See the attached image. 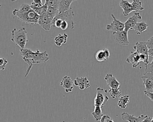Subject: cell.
<instances>
[{"label": "cell", "instance_id": "19", "mask_svg": "<svg viewBox=\"0 0 153 122\" xmlns=\"http://www.w3.org/2000/svg\"><path fill=\"white\" fill-rule=\"evenodd\" d=\"M68 35L66 33L59 34L54 38L55 44L57 47H61L63 44H65L68 40Z\"/></svg>", "mask_w": 153, "mask_h": 122}, {"label": "cell", "instance_id": "30", "mask_svg": "<svg viewBox=\"0 0 153 122\" xmlns=\"http://www.w3.org/2000/svg\"><path fill=\"white\" fill-rule=\"evenodd\" d=\"M63 21V20L60 18L55 17L53 20V27H56L60 28Z\"/></svg>", "mask_w": 153, "mask_h": 122}, {"label": "cell", "instance_id": "5", "mask_svg": "<svg viewBox=\"0 0 153 122\" xmlns=\"http://www.w3.org/2000/svg\"><path fill=\"white\" fill-rule=\"evenodd\" d=\"M74 13L72 9L70 8L69 10L64 12H59L58 15L56 16V18H60L63 20H65L67 21L69 24V27L71 30L74 29L75 23L73 21Z\"/></svg>", "mask_w": 153, "mask_h": 122}, {"label": "cell", "instance_id": "10", "mask_svg": "<svg viewBox=\"0 0 153 122\" xmlns=\"http://www.w3.org/2000/svg\"><path fill=\"white\" fill-rule=\"evenodd\" d=\"M74 84L76 87H78L81 90L88 89L91 87L90 81L87 77H76L74 80Z\"/></svg>", "mask_w": 153, "mask_h": 122}, {"label": "cell", "instance_id": "39", "mask_svg": "<svg viewBox=\"0 0 153 122\" xmlns=\"http://www.w3.org/2000/svg\"><path fill=\"white\" fill-rule=\"evenodd\" d=\"M32 2L35 4H44L42 0H33Z\"/></svg>", "mask_w": 153, "mask_h": 122}, {"label": "cell", "instance_id": "38", "mask_svg": "<svg viewBox=\"0 0 153 122\" xmlns=\"http://www.w3.org/2000/svg\"><path fill=\"white\" fill-rule=\"evenodd\" d=\"M144 94L153 102V93L152 92H149V91L146 90L144 91Z\"/></svg>", "mask_w": 153, "mask_h": 122}, {"label": "cell", "instance_id": "31", "mask_svg": "<svg viewBox=\"0 0 153 122\" xmlns=\"http://www.w3.org/2000/svg\"><path fill=\"white\" fill-rule=\"evenodd\" d=\"M153 73V59L152 62L146 65L144 73Z\"/></svg>", "mask_w": 153, "mask_h": 122}, {"label": "cell", "instance_id": "37", "mask_svg": "<svg viewBox=\"0 0 153 122\" xmlns=\"http://www.w3.org/2000/svg\"><path fill=\"white\" fill-rule=\"evenodd\" d=\"M142 79L145 78H149L153 81V73H144L143 75L141 77Z\"/></svg>", "mask_w": 153, "mask_h": 122}, {"label": "cell", "instance_id": "41", "mask_svg": "<svg viewBox=\"0 0 153 122\" xmlns=\"http://www.w3.org/2000/svg\"><path fill=\"white\" fill-rule=\"evenodd\" d=\"M149 56H152L153 57V49H149V52H148Z\"/></svg>", "mask_w": 153, "mask_h": 122}, {"label": "cell", "instance_id": "35", "mask_svg": "<svg viewBox=\"0 0 153 122\" xmlns=\"http://www.w3.org/2000/svg\"><path fill=\"white\" fill-rule=\"evenodd\" d=\"M146 42V45L147 47L150 49H153V36L147 42Z\"/></svg>", "mask_w": 153, "mask_h": 122}, {"label": "cell", "instance_id": "28", "mask_svg": "<svg viewBox=\"0 0 153 122\" xmlns=\"http://www.w3.org/2000/svg\"><path fill=\"white\" fill-rule=\"evenodd\" d=\"M60 1L61 0H45V4H46L48 7H53L58 9Z\"/></svg>", "mask_w": 153, "mask_h": 122}, {"label": "cell", "instance_id": "34", "mask_svg": "<svg viewBox=\"0 0 153 122\" xmlns=\"http://www.w3.org/2000/svg\"><path fill=\"white\" fill-rule=\"evenodd\" d=\"M100 121V122H114L113 119L108 115H103Z\"/></svg>", "mask_w": 153, "mask_h": 122}, {"label": "cell", "instance_id": "9", "mask_svg": "<svg viewBox=\"0 0 153 122\" xmlns=\"http://www.w3.org/2000/svg\"><path fill=\"white\" fill-rule=\"evenodd\" d=\"M142 17L139 13H135L133 16L128 18L125 24L124 30L128 32L129 30H133L136 24L142 20Z\"/></svg>", "mask_w": 153, "mask_h": 122}, {"label": "cell", "instance_id": "33", "mask_svg": "<svg viewBox=\"0 0 153 122\" xmlns=\"http://www.w3.org/2000/svg\"><path fill=\"white\" fill-rule=\"evenodd\" d=\"M141 62L144 63L146 65L149 63V55H139Z\"/></svg>", "mask_w": 153, "mask_h": 122}, {"label": "cell", "instance_id": "22", "mask_svg": "<svg viewBox=\"0 0 153 122\" xmlns=\"http://www.w3.org/2000/svg\"><path fill=\"white\" fill-rule=\"evenodd\" d=\"M94 111L92 112L91 114L94 120L96 121H100L103 115L102 114V108L98 106H94Z\"/></svg>", "mask_w": 153, "mask_h": 122}, {"label": "cell", "instance_id": "40", "mask_svg": "<svg viewBox=\"0 0 153 122\" xmlns=\"http://www.w3.org/2000/svg\"><path fill=\"white\" fill-rule=\"evenodd\" d=\"M152 122V118L151 117H149V116H147L145 120H144L143 121H142V122Z\"/></svg>", "mask_w": 153, "mask_h": 122}, {"label": "cell", "instance_id": "27", "mask_svg": "<svg viewBox=\"0 0 153 122\" xmlns=\"http://www.w3.org/2000/svg\"><path fill=\"white\" fill-rule=\"evenodd\" d=\"M132 3L133 7L134 9V11L136 12L138 11H143L144 10V8L142 5V3L139 0H133Z\"/></svg>", "mask_w": 153, "mask_h": 122}, {"label": "cell", "instance_id": "16", "mask_svg": "<svg viewBox=\"0 0 153 122\" xmlns=\"http://www.w3.org/2000/svg\"><path fill=\"white\" fill-rule=\"evenodd\" d=\"M104 79L108 87L111 88H119L120 86V83L111 73H108L105 76Z\"/></svg>", "mask_w": 153, "mask_h": 122}, {"label": "cell", "instance_id": "7", "mask_svg": "<svg viewBox=\"0 0 153 122\" xmlns=\"http://www.w3.org/2000/svg\"><path fill=\"white\" fill-rule=\"evenodd\" d=\"M127 31L123 30L119 32H113V38L119 44L122 46H127L129 44Z\"/></svg>", "mask_w": 153, "mask_h": 122}, {"label": "cell", "instance_id": "8", "mask_svg": "<svg viewBox=\"0 0 153 122\" xmlns=\"http://www.w3.org/2000/svg\"><path fill=\"white\" fill-rule=\"evenodd\" d=\"M53 20L46 13L40 16L38 24L46 31H49L53 26Z\"/></svg>", "mask_w": 153, "mask_h": 122}, {"label": "cell", "instance_id": "29", "mask_svg": "<svg viewBox=\"0 0 153 122\" xmlns=\"http://www.w3.org/2000/svg\"><path fill=\"white\" fill-rule=\"evenodd\" d=\"M48 8V6H47V5L45 3V4L42 7H39V8H35V9H32V10H34L39 16H41V15L44 14V13H47Z\"/></svg>", "mask_w": 153, "mask_h": 122}, {"label": "cell", "instance_id": "23", "mask_svg": "<svg viewBox=\"0 0 153 122\" xmlns=\"http://www.w3.org/2000/svg\"><path fill=\"white\" fill-rule=\"evenodd\" d=\"M31 7L30 5L27 4H22L20 6L19 9H14L13 11V14L14 13H24L27 12L29 11L31 9Z\"/></svg>", "mask_w": 153, "mask_h": 122}, {"label": "cell", "instance_id": "36", "mask_svg": "<svg viewBox=\"0 0 153 122\" xmlns=\"http://www.w3.org/2000/svg\"><path fill=\"white\" fill-rule=\"evenodd\" d=\"M69 28V24L68 22L65 20H63L62 22L60 28L62 30H65Z\"/></svg>", "mask_w": 153, "mask_h": 122}, {"label": "cell", "instance_id": "4", "mask_svg": "<svg viewBox=\"0 0 153 122\" xmlns=\"http://www.w3.org/2000/svg\"><path fill=\"white\" fill-rule=\"evenodd\" d=\"M107 89H103L102 88L98 87L96 89V95L94 99V106L103 107L109 100V98L107 95Z\"/></svg>", "mask_w": 153, "mask_h": 122}, {"label": "cell", "instance_id": "11", "mask_svg": "<svg viewBox=\"0 0 153 122\" xmlns=\"http://www.w3.org/2000/svg\"><path fill=\"white\" fill-rule=\"evenodd\" d=\"M119 5L123 10V14L125 17H127L132 12L135 11L132 3L127 0H121Z\"/></svg>", "mask_w": 153, "mask_h": 122}, {"label": "cell", "instance_id": "24", "mask_svg": "<svg viewBox=\"0 0 153 122\" xmlns=\"http://www.w3.org/2000/svg\"><path fill=\"white\" fill-rule=\"evenodd\" d=\"M108 92L111 97L113 99L119 98L121 95V92L120 88H110L109 89Z\"/></svg>", "mask_w": 153, "mask_h": 122}, {"label": "cell", "instance_id": "26", "mask_svg": "<svg viewBox=\"0 0 153 122\" xmlns=\"http://www.w3.org/2000/svg\"><path fill=\"white\" fill-rule=\"evenodd\" d=\"M47 13L50 18L53 19L59 13V10L56 8L48 7L47 11Z\"/></svg>", "mask_w": 153, "mask_h": 122}, {"label": "cell", "instance_id": "3", "mask_svg": "<svg viewBox=\"0 0 153 122\" xmlns=\"http://www.w3.org/2000/svg\"><path fill=\"white\" fill-rule=\"evenodd\" d=\"M13 15L23 23L31 25L38 24L40 18V16L32 9L25 13H14Z\"/></svg>", "mask_w": 153, "mask_h": 122}, {"label": "cell", "instance_id": "42", "mask_svg": "<svg viewBox=\"0 0 153 122\" xmlns=\"http://www.w3.org/2000/svg\"><path fill=\"white\" fill-rule=\"evenodd\" d=\"M153 122V116L152 118V122Z\"/></svg>", "mask_w": 153, "mask_h": 122}, {"label": "cell", "instance_id": "17", "mask_svg": "<svg viewBox=\"0 0 153 122\" xmlns=\"http://www.w3.org/2000/svg\"><path fill=\"white\" fill-rule=\"evenodd\" d=\"M134 49L139 55H149V48L147 47L146 42H137L134 47Z\"/></svg>", "mask_w": 153, "mask_h": 122}, {"label": "cell", "instance_id": "25", "mask_svg": "<svg viewBox=\"0 0 153 122\" xmlns=\"http://www.w3.org/2000/svg\"><path fill=\"white\" fill-rule=\"evenodd\" d=\"M143 85L145 87L146 91L152 92L153 90V81L151 79H143Z\"/></svg>", "mask_w": 153, "mask_h": 122}, {"label": "cell", "instance_id": "12", "mask_svg": "<svg viewBox=\"0 0 153 122\" xmlns=\"http://www.w3.org/2000/svg\"><path fill=\"white\" fill-rule=\"evenodd\" d=\"M148 115H142L139 117H137L134 115H131L126 112H123L121 114V119L123 121H127L128 122H142Z\"/></svg>", "mask_w": 153, "mask_h": 122}, {"label": "cell", "instance_id": "2", "mask_svg": "<svg viewBox=\"0 0 153 122\" xmlns=\"http://www.w3.org/2000/svg\"><path fill=\"white\" fill-rule=\"evenodd\" d=\"M27 32L25 28H22L19 29L15 28L12 31L11 41L19 46L21 49L25 48L27 43Z\"/></svg>", "mask_w": 153, "mask_h": 122}, {"label": "cell", "instance_id": "18", "mask_svg": "<svg viewBox=\"0 0 153 122\" xmlns=\"http://www.w3.org/2000/svg\"><path fill=\"white\" fill-rule=\"evenodd\" d=\"M77 0H61L59 5V12H64L68 10L71 8V5L74 2Z\"/></svg>", "mask_w": 153, "mask_h": 122}, {"label": "cell", "instance_id": "14", "mask_svg": "<svg viewBox=\"0 0 153 122\" xmlns=\"http://www.w3.org/2000/svg\"><path fill=\"white\" fill-rule=\"evenodd\" d=\"M126 62L128 64H132L133 67L136 68L138 67L141 62L140 55L137 52H131L130 55L126 59Z\"/></svg>", "mask_w": 153, "mask_h": 122}, {"label": "cell", "instance_id": "32", "mask_svg": "<svg viewBox=\"0 0 153 122\" xmlns=\"http://www.w3.org/2000/svg\"><path fill=\"white\" fill-rule=\"evenodd\" d=\"M8 63V61L5 58H0V71L5 70Z\"/></svg>", "mask_w": 153, "mask_h": 122}, {"label": "cell", "instance_id": "1", "mask_svg": "<svg viewBox=\"0 0 153 122\" xmlns=\"http://www.w3.org/2000/svg\"><path fill=\"white\" fill-rule=\"evenodd\" d=\"M20 55L25 62L28 64V68L26 71L25 78H26L31 70L34 64L44 63L49 60V56L47 51L40 52L38 49L33 52L31 49L27 48L21 49Z\"/></svg>", "mask_w": 153, "mask_h": 122}, {"label": "cell", "instance_id": "6", "mask_svg": "<svg viewBox=\"0 0 153 122\" xmlns=\"http://www.w3.org/2000/svg\"><path fill=\"white\" fill-rule=\"evenodd\" d=\"M113 21L110 24H108L106 27V30L113 32H119L123 31L125 29V24L117 19L113 14H111Z\"/></svg>", "mask_w": 153, "mask_h": 122}, {"label": "cell", "instance_id": "15", "mask_svg": "<svg viewBox=\"0 0 153 122\" xmlns=\"http://www.w3.org/2000/svg\"><path fill=\"white\" fill-rule=\"evenodd\" d=\"M110 57V53L107 48H103L99 50L95 54V58L98 61H106L109 59Z\"/></svg>", "mask_w": 153, "mask_h": 122}, {"label": "cell", "instance_id": "20", "mask_svg": "<svg viewBox=\"0 0 153 122\" xmlns=\"http://www.w3.org/2000/svg\"><path fill=\"white\" fill-rule=\"evenodd\" d=\"M148 27L149 26L147 23L143 21L142 22H137L134 27L133 30H134L137 35H139L143 32L147 30Z\"/></svg>", "mask_w": 153, "mask_h": 122}, {"label": "cell", "instance_id": "21", "mask_svg": "<svg viewBox=\"0 0 153 122\" xmlns=\"http://www.w3.org/2000/svg\"><path fill=\"white\" fill-rule=\"evenodd\" d=\"M129 98H130V96L128 95H125L123 96L120 97L118 102V106L121 109H126L128 104L130 101Z\"/></svg>", "mask_w": 153, "mask_h": 122}, {"label": "cell", "instance_id": "13", "mask_svg": "<svg viewBox=\"0 0 153 122\" xmlns=\"http://www.w3.org/2000/svg\"><path fill=\"white\" fill-rule=\"evenodd\" d=\"M73 84L71 78L68 76H64L60 82V85L65 89L66 93L72 92L74 89Z\"/></svg>", "mask_w": 153, "mask_h": 122}]
</instances>
